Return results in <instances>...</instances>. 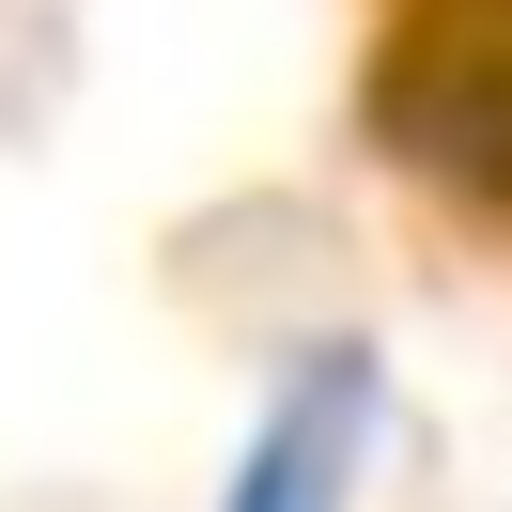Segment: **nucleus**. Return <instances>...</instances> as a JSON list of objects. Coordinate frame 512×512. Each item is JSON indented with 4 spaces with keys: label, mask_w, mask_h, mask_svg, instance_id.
Wrapping results in <instances>:
<instances>
[{
    "label": "nucleus",
    "mask_w": 512,
    "mask_h": 512,
    "mask_svg": "<svg viewBox=\"0 0 512 512\" xmlns=\"http://www.w3.org/2000/svg\"><path fill=\"white\" fill-rule=\"evenodd\" d=\"M357 466H373V357H311L264 404V435H249L218 512H357Z\"/></svg>",
    "instance_id": "1"
}]
</instances>
